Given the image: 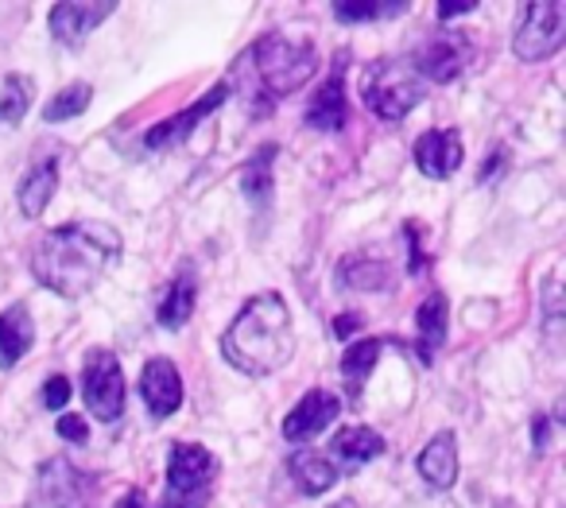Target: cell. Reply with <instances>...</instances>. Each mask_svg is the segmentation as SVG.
<instances>
[{"label": "cell", "instance_id": "cell-12", "mask_svg": "<svg viewBox=\"0 0 566 508\" xmlns=\"http://www.w3.org/2000/svg\"><path fill=\"white\" fill-rule=\"evenodd\" d=\"M346 59H349V51H338L331 79H326V86L318 90L315 97H311L307 128H318V133H342V128H346L349 102H346V79H342V71H346Z\"/></svg>", "mask_w": 566, "mask_h": 508}, {"label": "cell", "instance_id": "cell-1", "mask_svg": "<svg viewBox=\"0 0 566 508\" xmlns=\"http://www.w3.org/2000/svg\"><path fill=\"white\" fill-rule=\"evenodd\" d=\"M120 234L105 221H66L43 234L32 252V276L48 291L78 299L117 265Z\"/></svg>", "mask_w": 566, "mask_h": 508}, {"label": "cell", "instance_id": "cell-10", "mask_svg": "<svg viewBox=\"0 0 566 508\" xmlns=\"http://www.w3.org/2000/svg\"><path fill=\"white\" fill-rule=\"evenodd\" d=\"M117 12V0H66V4H55L51 9V35L66 48H82L86 35L94 32L97 24Z\"/></svg>", "mask_w": 566, "mask_h": 508}, {"label": "cell", "instance_id": "cell-21", "mask_svg": "<svg viewBox=\"0 0 566 508\" xmlns=\"http://www.w3.org/2000/svg\"><path fill=\"white\" fill-rule=\"evenodd\" d=\"M447 296L442 291H431V296L419 303V314H416V326H419V350H423V361L434 357L442 342H447Z\"/></svg>", "mask_w": 566, "mask_h": 508}, {"label": "cell", "instance_id": "cell-2", "mask_svg": "<svg viewBox=\"0 0 566 508\" xmlns=\"http://www.w3.org/2000/svg\"><path fill=\"white\" fill-rule=\"evenodd\" d=\"M295 353L292 311L280 291H260L237 311L229 330L221 334V357L244 376L280 373Z\"/></svg>", "mask_w": 566, "mask_h": 508}, {"label": "cell", "instance_id": "cell-15", "mask_svg": "<svg viewBox=\"0 0 566 508\" xmlns=\"http://www.w3.org/2000/svg\"><path fill=\"white\" fill-rule=\"evenodd\" d=\"M462 159L465 148L454 128H434V133H423L416 141V167L427 179H450L462 167Z\"/></svg>", "mask_w": 566, "mask_h": 508}, {"label": "cell", "instance_id": "cell-17", "mask_svg": "<svg viewBox=\"0 0 566 508\" xmlns=\"http://www.w3.org/2000/svg\"><path fill=\"white\" fill-rule=\"evenodd\" d=\"M195 299H198V276L190 265H182L179 272H175V280L167 283L164 299H159L156 322L164 330H182L190 314H195Z\"/></svg>", "mask_w": 566, "mask_h": 508}, {"label": "cell", "instance_id": "cell-22", "mask_svg": "<svg viewBox=\"0 0 566 508\" xmlns=\"http://www.w3.org/2000/svg\"><path fill=\"white\" fill-rule=\"evenodd\" d=\"M380 361V342L377 338H365V342H354L346 353H342V381H346V392H349V404L361 400V388L369 381L373 365Z\"/></svg>", "mask_w": 566, "mask_h": 508}, {"label": "cell", "instance_id": "cell-5", "mask_svg": "<svg viewBox=\"0 0 566 508\" xmlns=\"http://www.w3.org/2000/svg\"><path fill=\"white\" fill-rule=\"evenodd\" d=\"M213 481H218V458L198 443H175L167 462V493L159 508H206Z\"/></svg>", "mask_w": 566, "mask_h": 508}, {"label": "cell", "instance_id": "cell-23", "mask_svg": "<svg viewBox=\"0 0 566 508\" xmlns=\"http://www.w3.org/2000/svg\"><path fill=\"white\" fill-rule=\"evenodd\" d=\"M334 454H338L342 462H349V466H365V462H373L377 454H385V438L369 427H346L334 438Z\"/></svg>", "mask_w": 566, "mask_h": 508}, {"label": "cell", "instance_id": "cell-25", "mask_svg": "<svg viewBox=\"0 0 566 508\" xmlns=\"http://www.w3.org/2000/svg\"><path fill=\"white\" fill-rule=\"evenodd\" d=\"M28 110H32V79L9 74L4 86H0V125L17 128L28 117Z\"/></svg>", "mask_w": 566, "mask_h": 508}, {"label": "cell", "instance_id": "cell-26", "mask_svg": "<svg viewBox=\"0 0 566 508\" xmlns=\"http://www.w3.org/2000/svg\"><path fill=\"white\" fill-rule=\"evenodd\" d=\"M90 97H94V90H90L86 82H74V86L59 90V94L43 105V121H51V125H55V121L82 117V113L90 110Z\"/></svg>", "mask_w": 566, "mask_h": 508}, {"label": "cell", "instance_id": "cell-6", "mask_svg": "<svg viewBox=\"0 0 566 508\" xmlns=\"http://www.w3.org/2000/svg\"><path fill=\"white\" fill-rule=\"evenodd\" d=\"M97 477L66 458H51L35 474L32 508H94Z\"/></svg>", "mask_w": 566, "mask_h": 508}, {"label": "cell", "instance_id": "cell-9", "mask_svg": "<svg viewBox=\"0 0 566 508\" xmlns=\"http://www.w3.org/2000/svg\"><path fill=\"white\" fill-rule=\"evenodd\" d=\"M229 94H233V86H229V82H218V86H213L206 97H198L195 105H187V110L175 113V117L151 125L148 136H144V148H148V152H167V148H175V144H182L206 117H210L213 110H221V105H226Z\"/></svg>", "mask_w": 566, "mask_h": 508}, {"label": "cell", "instance_id": "cell-33", "mask_svg": "<svg viewBox=\"0 0 566 508\" xmlns=\"http://www.w3.org/2000/svg\"><path fill=\"white\" fill-rule=\"evenodd\" d=\"M113 508H148V500H144L140 489H133V493H125V497H120Z\"/></svg>", "mask_w": 566, "mask_h": 508}, {"label": "cell", "instance_id": "cell-13", "mask_svg": "<svg viewBox=\"0 0 566 508\" xmlns=\"http://www.w3.org/2000/svg\"><path fill=\"white\" fill-rule=\"evenodd\" d=\"M342 404L334 392L326 388H311L300 404L292 407V415L283 419V438L287 443H303V438H315L318 431H326L334 419H338Z\"/></svg>", "mask_w": 566, "mask_h": 508}, {"label": "cell", "instance_id": "cell-30", "mask_svg": "<svg viewBox=\"0 0 566 508\" xmlns=\"http://www.w3.org/2000/svg\"><path fill=\"white\" fill-rule=\"evenodd\" d=\"M59 435H63L66 443H86L90 438L86 419H82V415H59Z\"/></svg>", "mask_w": 566, "mask_h": 508}, {"label": "cell", "instance_id": "cell-14", "mask_svg": "<svg viewBox=\"0 0 566 508\" xmlns=\"http://www.w3.org/2000/svg\"><path fill=\"white\" fill-rule=\"evenodd\" d=\"M140 396L156 419H167L182 404V376L171 357H151L140 373Z\"/></svg>", "mask_w": 566, "mask_h": 508}, {"label": "cell", "instance_id": "cell-18", "mask_svg": "<svg viewBox=\"0 0 566 508\" xmlns=\"http://www.w3.org/2000/svg\"><path fill=\"white\" fill-rule=\"evenodd\" d=\"M416 469L431 489H450L458 481V443L454 431H442L423 446V454L416 458Z\"/></svg>", "mask_w": 566, "mask_h": 508}, {"label": "cell", "instance_id": "cell-28", "mask_svg": "<svg viewBox=\"0 0 566 508\" xmlns=\"http://www.w3.org/2000/svg\"><path fill=\"white\" fill-rule=\"evenodd\" d=\"M342 276L349 280V288H385L388 283V268L377 265V260H365V257L346 260V265H342Z\"/></svg>", "mask_w": 566, "mask_h": 508}, {"label": "cell", "instance_id": "cell-24", "mask_svg": "<svg viewBox=\"0 0 566 508\" xmlns=\"http://www.w3.org/2000/svg\"><path fill=\"white\" fill-rule=\"evenodd\" d=\"M275 144H264V148L256 152V156L244 164L241 172V187L244 195H249V203L256 206H268V198H272V164H275Z\"/></svg>", "mask_w": 566, "mask_h": 508}, {"label": "cell", "instance_id": "cell-16", "mask_svg": "<svg viewBox=\"0 0 566 508\" xmlns=\"http://www.w3.org/2000/svg\"><path fill=\"white\" fill-rule=\"evenodd\" d=\"M35 345V322L24 303H12L0 311V369L9 373L24 361V353Z\"/></svg>", "mask_w": 566, "mask_h": 508}, {"label": "cell", "instance_id": "cell-29", "mask_svg": "<svg viewBox=\"0 0 566 508\" xmlns=\"http://www.w3.org/2000/svg\"><path fill=\"white\" fill-rule=\"evenodd\" d=\"M66 404H71V381L66 376H48V384H43V407L63 412Z\"/></svg>", "mask_w": 566, "mask_h": 508}, {"label": "cell", "instance_id": "cell-19", "mask_svg": "<svg viewBox=\"0 0 566 508\" xmlns=\"http://www.w3.org/2000/svg\"><path fill=\"white\" fill-rule=\"evenodd\" d=\"M59 187V159L55 156H43L35 159L32 167H28V175L20 179V210H24V218H40L43 210H48L51 195H55Z\"/></svg>", "mask_w": 566, "mask_h": 508}, {"label": "cell", "instance_id": "cell-32", "mask_svg": "<svg viewBox=\"0 0 566 508\" xmlns=\"http://www.w3.org/2000/svg\"><path fill=\"white\" fill-rule=\"evenodd\" d=\"M361 314H357V311H349V314H342V319H338V326H334V330H338V338H349V334H354V330H361Z\"/></svg>", "mask_w": 566, "mask_h": 508}, {"label": "cell", "instance_id": "cell-8", "mask_svg": "<svg viewBox=\"0 0 566 508\" xmlns=\"http://www.w3.org/2000/svg\"><path fill=\"white\" fill-rule=\"evenodd\" d=\"M566 43V9L558 0H539L527 4L524 24L516 32V55L524 63H543Z\"/></svg>", "mask_w": 566, "mask_h": 508}, {"label": "cell", "instance_id": "cell-11", "mask_svg": "<svg viewBox=\"0 0 566 508\" xmlns=\"http://www.w3.org/2000/svg\"><path fill=\"white\" fill-rule=\"evenodd\" d=\"M470 40H465V32H447V35H434V40H427L423 48H419L416 55V74L419 79H431V82H454L458 74L470 66Z\"/></svg>", "mask_w": 566, "mask_h": 508}, {"label": "cell", "instance_id": "cell-20", "mask_svg": "<svg viewBox=\"0 0 566 508\" xmlns=\"http://www.w3.org/2000/svg\"><path fill=\"white\" fill-rule=\"evenodd\" d=\"M287 474L295 477L300 493H307V497H318V493L334 489V481H338V469H334V462L323 458V454H315V450L292 454V458H287Z\"/></svg>", "mask_w": 566, "mask_h": 508}, {"label": "cell", "instance_id": "cell-3", "mask_svg": "<svg viewBox=\"0 0 566 508\" xmlns=\"http://www.w3.org/2000/svg\"><path fill=\"white\" fill-rule=\"evenodd\" d=\"M249 59L256 66V82L264 86V94L287 97L295 90H303L318 71V51L311 40H295V35L268 32L264 40L252 43Z\"/></svg>", "mask_w": 566, "mask_h": 508}, {"label": "cell", "instance_id": "cell-34", "mask_svg": "<svg viewBox=\"0 0 566 508\" xmlns=\"http://www.w3.org/2000/svg\"><path fill=\"white\" fill-rule=\"evenodd\" d=\"M532 435H535V446H539V450H543V446H547V419H543V415H539V419H535Z\"/></svg>", "mask_w": 566, "mask_h": 508}, {"label": "cell", "instance_id": "cell-27", "mask_svg": "<svg viewBox=\"0 0 566 508\" xmlns=\"http://www.w3.org/2000/svg\"><path fill=\"white\" fill-rule=\"evenodd\" d=\"M403 9H408L403 0H388V4H380V0H357V4H346V0H338V4H334V17H338L342 24H365V20L400 17Z\"/></svg>", "mask_w": 566, "mask_h": 508}, {"label": "cell", "instance_id": "cell-35", "mask_svg": "<svg viewBox=\"0 0 566 508\" xmlns=\"http://www.w3.org/2000/svg\"><path fill=\"white\" fill-rule=\"evenodd\" d=\"M331 508H354V505H349V500H338V505H331Z\"/></svg>", "mask_w": 566, "mask_h": 508}, {"label": "cell", "instance_id": "cell-4", "mask_svg": "<svg viewBox=\"0 0 566 508\" xmlns=\"http://www.w3.org/2000/svg\"><path fill=\"white\" fill-rule=\"evenodd\" d=\"M365 110L380 121H400L423 102V79L403 59H377L361 74Z\"/></svg>", "mask_w": 566, "mask_h": 508}, {"label": "cell", "instance_id": "cell-7", "mask_svg": "<svg viewBox=\"0 0 566 508\" xmlns=\"http://www.w3.org/2000/svg\"><path fill=\"white\" fill-rule=\"evenodd\" d=\"M82 396L86 407L102 423L120 419L125 412V373H120V361L113 350H90L86 369H82Z\"/></svg>", "mask_w": 566, "mask_h": 508}, {"label": "cell", "instance_id": "cell-31", "mask_svg": "<svg viewBox=\"0 0 566 508\" xmlns=\"http://www.w3.org/2000/svg\"><path fill=\"white\" fill-rule=\"evenodd\" d=\"M473 9H478L473 0H447V4H439V20L447 24V20H454V17H470Z\"/></svg>", "mask_w": 566, "mask_h": 508}]
</instances>
